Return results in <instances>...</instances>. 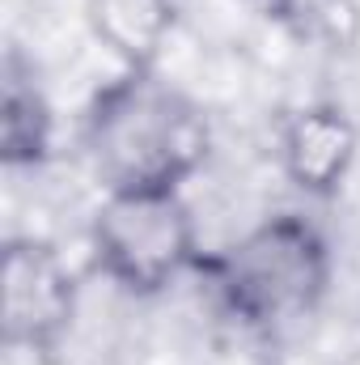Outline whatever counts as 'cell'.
I'll list each match as a JSON object with an SVG mask.
<instances>
[{"label":"cell","instance_id":"cell-1","mask_svg":"<svg viewBox=\"0 0 360 365\" xmlns=\"http://www.w3.org/2000/svg\"><path fill=\"white\" fill-rule=\"evenodd\" d=\"M208 140L203 110L153 68H127L93 98L85 119V149L110 191L179 187L203 166Z\"/></svg>","mask_w":360,"mask_h":365},{"label":"cell","instance_id":"cell-2","mask_svg":"<svg viewBox=\"0 0 360 365\" xmlns=\"http://www.w3.org/2000/svg\"><path fill=\"white\" fill-rule=\"evenodd\" d=\"M203 268L242 323L275 331L318 310L331 280V255L305 217L280 212L242 234Z\"/></svg>","mask_w":360,"mask_h":365},{"label":"cell","instance_id":"cell-3","mask_svg":"<svg viewBox=\"0 0 360 365\" xmlns=\"http://www.w3.org/2000/svg\"><path fill=\"white\" fill-rule=\"evenodd\" d=\"M97 272L132 297L162 293L182 268L199 264L195 225L179 187H123L106 191L93 217Z\"/></svg>","mask_w":360,"mask_h":365},{"label":"cell","instance_id":"cell-4","mask_svg":"<svg viewBox=\"0 0 360 365\" xmlns=\"http://www.w3.org/2000/svg\"><path fill=\"white\" fill-rule=\"evenodd\" d=\"M0 293H4V310H0L4 344L34 349L43 357L60 349L81 306V280L64 268V259L47 242L34 238H13L4 247Z\"/></svg>","mask_w":360,"mask_h":365},{"label":"cell","instance_id":"cell-5","mask_svg":"<svg viewBox=\"0 0 360 365\" xmlns=\"http://www.w3.org/2000/svg\"><path fill=\"white\" fill-rule=\"evenodd\" d=\"M280 158L305 195H335L356 162V128L339 106H301L280 132Z\"/></svg>","mask_w":360,"mask_h":365},{"label":"cell","instance_id":"cell-6","mask_svg":"<svg viewBox=\"0 0 360 365\" xmlns=\"http://www.w3.org/2000/svg\"><path fill=\"white\" fill-rule=\"evenodd\" d=\"M85 17L123 68H153L179 9L174 0H85Z\"/></svg>","mask_w":360,"mask_h":365},{"label":"cell","instance_id":"cell-7","mask_svg":"<svg viewBox=\"0 0 360 365\" xmlns=\"http://www.w3.org/2000/svg\"><path fill=\"white\" fill-rule=\"evenodd\" d=\"M51 149V110L34 86V68L17 51L4 56V98H0V153L9 166H38Z\"/></svg>","mask_w":360,"mask_h":365}]
</instances>
